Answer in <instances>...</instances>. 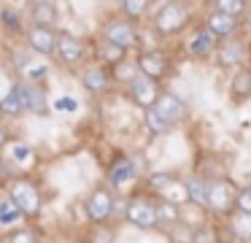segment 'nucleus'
Instances as JSON below:
<instances>
[{
	"mask_svg": "<svg viewBox=\"0 0 251 243\" xmlns=\"http://www.w3.org/2000/svg\"><path fill=\"white\" fill-rule=\"evenodd\" d=\"M3 176H6V167H3V160H0V181H3Z\"/></svg>",
	"mask_w": 251,
	"mask_h": 243,
	"instance_id": "obj_39",
	"label": "nucleus"
},
{
	"mask_svg": "<svg viewBox=\"0 0 251 243\" xmlns=\"http://www.w3.org/2000/svg\"><path fill=\"white\" fill-rule=\"evenodd\" d=\"M157 224L162 230L181 224V208L178 203H170V200H157Z\"/></svg>",
	"mask_w": 251,
	"mask_h": 243,
	"instance_id": "obj_19",
	"label": "nucleus"
},
{
	"mask_svg": "<svg viewBox=\"0 0 251 243\" xmlns=\"http://www.w3.org/2000/svg\"><path fill=\"white\" fill-rule=\"evenodd\" d=\"M114 241H116V230L108 224H98L92 238H89V243H114Z\"/></svg>",
	"mask_w": 251,
	"mask_h": 243,
	"instance_id": "obj_32",
	"label": "nucleus"
},
{
	"mask_svg": "<svg viewBox=\"0 0 251 243\" xmlns=\"http://www.w3.org/2000/svg\"><path fill=\"white\" fill-rule=\"evenodd\" d=\"M149 184H151V189L162 200H170V203H178V205L184 203V200H189L186 197V181L178 173H170V170L154 173V176L149 178Z\"/></svg>",
	"mask_w": 251,
	"mask_h": 243,
	"instance_id": "obj_4",
	"label": "nucleus"
},
{
	"mask_svg": "<svg viewBox=\"0 0 251 243\" xmlns=\"http://www.w3.org/2000/svg\"><path fill=\"white\" fill-rule=\"evenodd\" d=\"M135 62H138V68H141V76H149V79H154V81H159L168 73V62H165V57L157 52H141Z\"/></svg>",
	"mask_w": 251,
	"mask_h": 243,
	"instance_id": "obj_13",
	"label": "nucleus"
},
{
	"mask_svg": "<svg viewBox=\"0 0 251 243\" xmlns=\"http://www.w3.org/2000/svg\"><path fill=\"white\" fill-rule=\"evenodd\" d=\"M238 192L229 178H213L208 181V211L213 216H229L232 211H238Z\"/></svg>",
	"mask_w": 251,
	"mask_h": 243,
	"instance_id": "obj_2",
	"label": "nucleus"
},
{
	"mask_svg": "<svg viewBox=\"0 0 251 243\" xmlns=\"http://www.w3.org/2000/svg\"><path fill=\"white\" fill-rule=\"evenodd\" d=\"M246 22L251 25V8H246Z\"/></svg>",
	"mask_w": 251,
	"mask_h": 243,
	"instance_id": "obj_40",
	"label": "nucleus"
},
{
	"mask_svg": "<svg viewBox=\"0 0 251 243\" xmlns=\"http://www.w3.org/2000/svg\"><path fill=\"white\" fill-rule=\"evenodd\" d=\"M81 84H84V89H87V92H92V95H100V92L108 89L111 76L105 73L103 68H87V70H84V76H81Z\"/></svg>",
	"mask_w": 251,
	"mask_h": 243,
	"instance_id": "obj_18",
	"label": "nucleus"
},
{
	"mask_svg": "<svg viewBox=\"0 0 251 243\" xmlns=\"http://www.w3.org/2000/svg\"><path fill=\"white\" fill-rule=\"evenodd\" d=\"M8 200L17 203V208L22 211V216L35 219L44 208V197H41V189L35 181L30 178H17V181L8 184Z\"/></svg>",
	"mask_w": 251,
	"mask_h": 243,
	"instance_id": "obj_1",
	"label": "nucleus"
},
{
	"mask_svg": "<svg viewBox=\"0 0 251 243\" xmlns=\"http://www.w3.org/2000/svg\"><path fill=\"white\" fill-rule=\"evenodd\" d=\"M238 211H246V214H251V184L249 187H243L238 192Z\"/></svg>",
	"mask_w": 251,
	"mask_h": 243,
	"instance_id": "obj_34",
	"label": "nucleus"
},
{
	"mask_svg": "<svg viewBox=\"0 0 251 243\" xmlns=\"http://www.w3.org/2000/svg\"><path fill=\"white\" fill-rule=\"evenodd\" d=\"M157 108L159 113H162L165 119H168L170 124H178L181 119H186V113H189V108H186V103L181 100L178 95H173V92H162V95H159V100H157Z\"/></svg>",
	"mask_w": 251,
	"mask_h": 243,
	"instance_id": "obj_10",
	"label": "nucleus"
},
{
	"mask_svg": "<svg viewBox=\"0 0 251 243\" xmlns=\"http://www.w3.org/2000/svg\"><path fill=\"white\" fill-rule=\"evenodd\" d=\"M184 3H186V0H184Z\"/></svg>",
	"mask_w": 251,
	"mask_h": 243,
	"instance_id": "obj_41",
	"label": "nucleus"
},
{
	"mask_svg": "<svg viewBox=\"0 0 251 243\" xmlns=\"http://www.w3.org/2000/svg\"><path fill=\"white\" fill-rule=\"evenodd\" d=\"M6 22H8L11 27H17V25H19V14L14 16V11H6Z\"/></svg>",
	"mask_w": 251,
	"mask_h": 243,
	"instance_id": "obj_37",
	"label": "nucleus"
},
{
	"mask_svg": "<svg viewBox=\"0 0 251 243\" xmlns=\"http://www.w3.org/2000/svg\"><path fill=\"white\" fill-rule=\"evenodd\" d=\"M243 57H246V43L240 38H227L219 49V65L222 68H235V65L243 62Z\"/></svg>",
	"mask_w": 251,
	"mask_h": 243,
	"instance_id": "obj_15",
	"label": "nucleus"
},
{
	"mask_svg": "<svg viewBox=\"0 0 251 243\" xmlns=\"http://www.w3.org/2000/svg\"><path fill=\"white\" fill-rule=\"evenodd\" d=\"M146 124H149V130H151V133H157V135L170 133V130H173V124H170L168 119L157 111V108H149V111H146Z\"/></svg>",
	"mask_w": 251,
	"mask_h": 243,
	"instance_id": "obj_26",
	"label": "nucleus"
},
{
	"mask_svg": "<svg viewBox=\"0 0 251 243\" xmlns=\"http://www.w3.org/2000/svg\"><path fill=\"white\" fill-rule=\"evenodd\" d=\"M229 92L235 95V100H246V97H251V70L249 68H240L238 73H235L232 84H229Z\"/></svg>",
	"mask_w": 251,
	"mask_h": 243,
	"instance_id": "obj_22",
	"label": "nucleus"
},
{
	"mask_svg": "<svg viewBox=\"0 0 251 243\" xmlns=\"http://www.w3.org/2000/svg\"><path fill=\"white\" fill-rule=\"evenodd\" d=\"M208 30L216 38H235V30H238V19L229 14H222V11H213L208 16Z\"/></svg>",
	"mask_w": 251,
	"mask_h": 243,
	"instance_id": "obj_16",
	"label": "nucleus"
},
{
	"mask_svg": "<svg viewBox=\"0 0 251 243\" xmlns=\"http://www.w3.org/2000/svg\"><path fill=\"white\" fill-rule=\"evenodd\" d=\"M8 243H38V235L33 230H27V227H19V230H14L8 235Z\"/></svg>",
	"mask_w": 251,
	"mask_h": 243,
	"instance_id": "obj_33",
	"label": "nucleus"
},
{
	"mask_svg": "<svg viewBox=\"0 0 251 243\" xmlns=\"http://www.w3.org/2000/svg\"><path fill=\"white\" fill-rule=\"evenodd\" d=\"M87 216L95 224H105L114 216V194H111L108 187L92 189V194L87 197Z\"/></svg>",
	"mask_w": 251,
	"mask_h": 243,
	"instance_id": "obj_6",
	"label": "nucleus"
},
{
	"mask_svg": "<svg viewBox=\"0 0 251 243\" xmlns=\"http://www.w3.org/2000/svg\"><path fill=\"white\" fill-rule=\"evenodd\" d=\"M57 57L65 65H76L84 59V43L73 32H57Z\"/></svg>",
	"mask_w": 251,
	"mask_h": 243,
	"instance_id": "obj_9",
	"label": "nucleus"
},
{
	"mask_svg": "<svg viewBox=\"0 0 251 243\" xmlns=\"http://www.w3.org/2000/svg\"><path fill=\"white\" fill-rule=\"evenodd\" d=\"M11 154L17 157L19 162H27V160H30V149H27V146H22V143H19V146H14V149H11Z\"/></svg>",
	"mask_w": 251,
	"mask_h": 243,
	"instance_id": "obj_35",
	"label": "nucleus"
},
{
	"mask_svg": "<svg viewBox=\"0 0 251 243\" xmlns=\"http://www.w3.org/2000/svg\"><path fill=\"white\" fill-rule=\"evenodd\" d=\"M27 43L33 52L38 54H54L57 52V32L54 27H38L35 25L33 30L27 32Z\"/></svg>",
	"mask_w": 251,
	"mask_h": 243,
	"instance_id": "obj_11",
	"label": "nucleus"
},
{
	"mask_svg": "<svg viewBox=\"0 0 251 243\" xmlns=\"http://www.w3.org/2000/svg\"><path fill=\"white\" fill-rule=\"evenodd\" d=\"M168 238H170V243H195V230L181 221V224L168 230Z\"/></svg>",
	"mask_w": 251,
	"mask_h": 243,
	"instance_id": "obj_29",
	"label": "nucleus"
},
{
	"mask_svg": "<svg viewBox=\"0 0 251 243\" xmlns=\"http://www.w3.org/2000/svg\"><path fill=\"white\" fill-rule=\"evenodd\" d=\"M141 76V68H138V62H127V59H122L119 65H114V79L116 81H125L127 86L132 84V81Z\"/></svg>",
	"mask_w": 251,
	"mask_h": 243,
	"instance_id": "obj_25",
	"label": "nucleus"
},
{
	"mask_svg": "<svg viewBox=\"0 0 251 243\" xmlns=\"http://www.w3.org/2000/svg\"><path fill=\"white\" fill-rule=\"evenodd\" d=\"M189 52H192V57H211V54L216 52V35H213L208 27L200 30L189 41Z\"/></svg>",
	"mask_w": 251,
	"mask_h": 243,
	"instance_id": "obj_20",
	"label": "nucleus"
},
{
	"mask_svg": "<svg viewBox=\"0 0 251 243\" xmlns=\"http://www.w3.org/2000/svg\"><path fill=\"white\" fill-rule=\"evenodd\" d=\"M125 219L130 221L132 227L138 230H157V203L146 197H132L127 203V211H125Z\"/></svg>",
	"mask_w": 251,
	"mask_h": 243,
	"instance_id": "obj_5",
	"label": "nucleus"
},
{
	"mask_svg": "<svg viewBox=\"0 0 251 243\" xmlns=\"http://www.w3.org/2000/svg\"><path fill=\"white\" fill-rule=\"evenodd\" d=\"M19 95H22L25 100V108H27L30 113H46L49 111V103H46V95L41 86L30 84V81H25V84H17Z\"/></svg>",
	"mask_w": 251,
	"mask_h": 243,
	"instance_id": "obj_14",
	"label": "nucleus"
},
{
	"mask_svg": "<svg viewBox=\"0 0 251 243\" xmlns=\"http://www.w3.org/2000/svg\"><path fill=\"white\" fill-rule=\"evenodd\" d=\"M125 52H127V49L116 46V43H111V41H103V43H100V59H103V62L119 65L122 59H125Z\"/></svg>",
	"mask_w": 251,
	"mask_h": 243,
	"instance_id": "obj_27",
	"label": "nucleus"
},
{
	"mask_svg": "<svg viewBox=\"0 0 251 243\" xmlns=\"http://www.w3.org/2000/svg\"><path fill=\"white\" fill-rule=\"evenodd\" d=\"M103 41H111L122 49H130L138 41V35H135V27L127 19H111L103 25Z\"/></svg>",
	"mask_w": 251,
	"mask_h": 243,
	"instance_id": "obj_8",
	"label": "nucleus"
},
{
	"mask_svg": "<svg viewBox=\"0 0 251 243\" xmlns=\"http://www.w3.org/2000/svg\"><path fill=\"white\" fill-rule=\"evenodd\" d=\"M57 108H62V111H76V100L62 97V100H57Z\"/></svg>",
	"mask_w": 251,
	"mask_h": 243,
	"instance_id": "obj_36",
	"label": "nucleus"
},
{
	"mask_svg": "<svg viewBox=\"0 0 251 243\" xmlns=\"http://www.w3.org/2000/svg\"><path fill=\"white\" fill-rule=\"evenodd\" d=\"M22 111H27V108H25V100H22V95H19V89L14 86V89L0 100V113H6V116H19Z\"/></svg>",
	"mask_w": 251,
	"mask_h": 243,
	"instance_id": "obj_24",
	"label": "nucleus"
},
{
	"mask_svg": "<svg viewBox=\"0 0 251 243\" xmlns=\"http://www.w3.org/2000/svg\"><path fill=\"white\" fill-rule=\"evenodd\" d=\"M22 219V211L14 200H0V224H17Z\"/></svg>",
	"mask_w": 251,
	"mask_h": 243,
	"instance_id": "obj_28",
	"label": "nucleus"
},
{
	"mask_svg": "<svg viewBox=\"0 0 251 243\" xmlns=\"http://www.w3.org/2000/svg\"><path fill=\"white\" fill-rule=\"evenodd\" d=\"M127 92H130V100L135 103L138 108H143V111L157 106L159 95H162V92H159V84L154 79H149V76H138V79L127 86Z\"/></svg>",
	"mask_w": 251,
	"mask_h": 243,
	"instance_id": "obj_7",
	"label": "nucleus"
},
{
	"mask_svg": "<svg viewBox=\"0 0 251 243\" xmlns=\"http://www.w3.org/2000/svg\"><path fill=\"white\" fill-rule=\"evenodd\" d=\"M6 140H8V133H6V127L0 124V146H6Z\"/></svg>",
	"mask_w": 251,
	"mask_h": 243,
	"instance_id": "obj_38",
	"label": "nucleus"
},
{
	"mask_svg": "<svg viewBox=\"0 0 251 243\" xmlns=\"http://www.w3.org/2000/svg\"><path fill=\"white\" fill-rule=\"evenodd\" d=\"M186 203L197 205V208H205L208 211V181L200 176H189L186 178Z\"/></svg>",
	"mask_w": 251,
	"mask_h": 243,
	"instance_id": "obj_17",
	"label": "nucleus"
},
{
	"mask_svg": "<svg viewBox=\"0 0 251 243\" xmlns=\"http://www.w3.org/2000/svg\"><path fill=\"white\" fill-rule=\"evenodd\" d=\"M135 176H138L135 162L132 160H119V162H114L111 170H108V187L111 189H125L127 184L135 181Z\"/></svg>",
	"mask_w": 251,
	"mask_h": 243,
	"instance_id": "obj_12",
	"label": "nucleus"
},
{
	"mask_svg": "<svg viewBox=\"0 0 251 243\" xmlns=\"http://www.w3.org/2000/svg\"><path fill=\"white\" fill-rule=\"evenodd\" d=\"M186 22H189V8L184 0H168L154 16V30L159 35H176L184 30Z\"/></svg>",
	"mask_w": 251,
	"mask_h": 243,
	"instance_id": "obj_3",
	"label": "nucleus"
},
{
	"mask_svg": "<svg viewBox=\"0 0 251 243\" xmlns=\"http://www.w3.org/2000/svg\"><path fill=\"white\" fill-rule=\"evenodd\" d=\"M216 11L240 19V16L246 14V0H216Z\"/></svg>",
	"mask_w": 251,
	"mask_h": 243,
	"instance_id": "obj_30",
	"label": "nucleus"
},
{
	"mask_svg": "<svg viewBox=\"0 0 251 243\" xmlns=\"http://www.w3.org/2000/svg\"><path fill=\"white\" fill-rule=\"evenodd\" d=\"M33 19L38 27H54L57 22V11L51 3H46V0H38V3H33Z\"/></svg>",
	"mask_w": 251,
	"mask_h": 243,
	"instance_id": "obj_23",
	"label": "nucleus"
},
{
	"mask_svg": "<svg viewBox=\"0 0 251 243\" xmlns=\"http://www.w3.org/2000/svg\"><path fill=\"white\" fill-rule=\"evenodd\" d=\"M227 219H229V230H232V235L238 238V241H251V214H246V211H232Z\"/></svg>",
	"mask_w": 251,
	"mask_h": 243,
	"instance_id": "obj_21",
	"label": "nucleus"
},
{
	"mask_svg": "<svg viewBox=\"0 0 251 243\" xmlns=\"http://www.w3.org/2000/svg\"><path fill=\"white\" fill-rule=\"evenodd\" d=\"M149 3H151V0H122V8H125V14L130 16V19H141L149 11Z\"/></svg>",
	"mask_w": 251,
	"mask_h": 243,
	"instance_id": "obj_31",
	"label": "nucleus"
}]
</instances>
